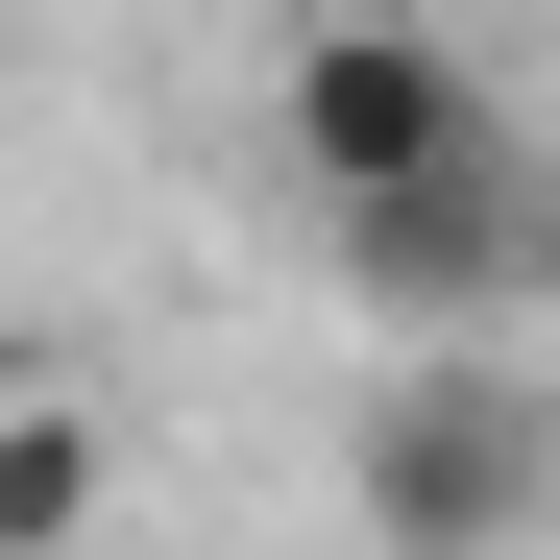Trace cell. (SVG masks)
Wrapping results in <instances>:
<instances>
[{
	"instance_id": "obj_1",
	"label": "cell",
	"mask_w": 560,
	"mask_h": 560,
	"mask_svg": "<svg viewBox=\"0 0 560 560\" xmlns=\"http://www.w3.org/2000/svg\"><path fill=\"white\" fill-rule=\"evenodd\" d=\"M512 98H488V49L415 25V0H317L293 25V171H317V220H390L439 196V171H488Z\"/></svg>"
},
{
	"instance_id": "obj_3",
	"label": "cell",
	"mask_w": 560,
	"mask_h": 560,
	"mask_svg": "<svg viewBox=\"0 0 560 560\" xmlns=\"http://www.w3.org/2000/svg\"><path fill=\"white\" fill-rule=\"evenodd\" d=\"M98 536V415H0V560H73Z\"/></svg>"
},
{
	"instance_id": "obj_2",
	"label": "cell",
	"mask_w": 560,
	"mask_h": 560,
	"mask_svg": "<svg viewBox=\"0 0 560 560\" xmlns=\"http://www.w3.org/2000/svg\"><path fill=\"white\" fill-rule=\"evenodd\" d=\"M512 512H536V390L512 365H439L365 439V560H512Z\"/></svg>"
}]
</instances>
